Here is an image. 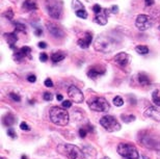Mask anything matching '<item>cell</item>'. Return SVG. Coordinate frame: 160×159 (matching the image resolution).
Masks as SVG:
<instances>
[{
  "mask_svg": "<svg viewBox=\"0 0 160 159\" xmlns=\"http://www.w3.org/2000/svg\"><path fill=\"white\" fill-rule=\"evenodd\" d=\"M96 51L102 53H109L117 48V41L106 34H101L96 39L94 43Z\"/></svg>",
  "mask_w": 160,
  "mask_h": 159,
  "instance_id": "cell-1",
  "label": "cell"
},
{
  "mask_svg": "<svg viewBox=\"0 0 160 159\" xmlns=\"http://www.w3.org/2000/svg\"><path fill=\"white\" fill-rule=\"evenodd\" d=\"M45 8L47 14L51 18L59 20L63 14V3L62 0H46L45 1Z\"/></svg>",
  "mask_w": 160,
  "mask_h": 159,
  "instance_id": "cell-2",
  "label": "cell"
},
{
  "mask_svg": "<svg viewBox=\"0 0 160 159\" xmlns=\"http://www.w3.org/2000/svg\"><path fill=\"white\" fill-rule=\"evenodd\" d=\"M49 117L50 120L52 121V123L58 126H67L70 119L68 111L62 107H56V106H54L50 109Z\"/></svg>",
  "mask_w": 160,
  "mask_h": 159,
  "instance_id": "cell-3",
  "label": "cell"
},
{
  "mask_svg": "<svg viewBox=\"0 0 160 159\" xmlns=\"http://www.w3.org/2000/svg\"><path fill=\"white\" fill-rule=\"evenodd\" d=\"M118 153L126 159H138L139 154L136 147L132 144L121 142L118 146Z\"/></svg>",
  "mask_w": 160,
  "mask_h": 159,
  "instance_id": "cell-4",
  "label": "cell"
},
{
  "mask_svg": "<svg viewBox=\"0 0 160 159\" xmlns=\"http://www.w3.org/2000/svg\"><path fill=\"white\" fill-rule=\"evenodd\" d=\"M138 141L140 142V145H142L143 147H146L147 149H151V150H160V141L156 137V136L147 133H140L138 136Z\"/></svg>",
  "mask_w": 160,
  "mask_h": 159,
  "instance_id": "cell-5",
  "label": "cell"
},
{
  "mask_svg": "<svg viewBox=\"0 0 160 159\" xmlns=\"http://www.w3.org/2000/svg\"><path fill=\"white\" fill-rule=\"evenodd\" d=\"M88 105L92 110L98 111V112H105L109 110V103L102 97H95L88 101Z\"/></svg>",
  "mask_w": 160,
  "mask_h": 159,
  "instance_id": "cell-6",
  "label": "cell"
},
{
  "mask_svg": "<svg viewBox=\"0 0 160 159\" xmlns=\"http://www.w3.org/2000/svg\"><path fill=\"white\" fill-rule=\"evenodd\" d=\"M100 125L108 132H117L121 130V124L112 116H104L101 117Z\"/></svg>",
  "mask_w": 160,
  "mask_h": 159,
  "instance_id": "cell-7",
  "label": "cell"
},
{
  "mask_svg": "<svg viewBox=\"0 0 160 159\" xmlns=\"http://www.w3.org/2000/svg\"><path fill=\"white\" fill-rule=\"evenodd\" d=\"M152 24H153V22L148 15H138L135 20V26L137 27V29L140 31L148 30L149 28L152 26Z\"/></svg>",
  "mask_w": 160,
  "mask_h": 159,
  "instance_id": "cell-8",
  "label": "cell"
},
{
  "mask_svg": "<svg viewBox=\"0 0 160 159\" xmlns=\"http://www.w3.org/2000/svg\"><path fill=\"white\" fill-rule=\"evenodd\" d=\"M46 27L47 30L49 31V33L55 39H62L65 37V31L62 27H59L58 25L55 23H52V22H47L46 23Z\"/></svg>",
  "mask_w": 160,
  "mask_h": 159,
  "instance_id": "cell-9",
  "label": "cell"
},
{
  "mask_svg": "<svg viewBox=\"0 0 160 159\" xmlns=\"http://www.w3.org/2000/svg\"><path fill=\"white\" fill-rule=\"evenodd\" d=\"M68 95L70 99L74 101L75 103H82L83 100H84V96H83L82 92L75 85H70L68 88Z\"/></svg>",
  "mask_w": 160,
  "mask_h": 159,
  "instance_id": "cell-10",
  "label": "cell"
},
{
  "mask_svg": "<svg viewBox=\"0 0 160 159\" xmlns=\"http://www.w3.org/2000/svg\"><path fill=\"white\" fill-rule=\"evenodd\" d=\"M66 154L69 159H83V152L74 145H66Z\"/></svg>",
  "mask_w": 160,
  "mask_h": 159,
  "instance_id": "cell-11",
  "label": "cell"
},
{
  "mask_svg": "<svg viewBox=\"0 0 160 159\" xmlns=\"http://www.w3.org/2000/svg\"><path fill=\"white\" fill-rule=\"evenodd\" d=\"M30 53H31V49L29 48L28 46H23L21 49L19 50H16L15 53H14V59L16 62H21L22 60L24 58H31L30 56Z\"/></svg>",
  "mask_w": 160,
  "mask_h": 159,
  "instance_id": "cell-12",
  "label": "cell"
},
{
  "mask_svg": "<svg viewBox=\"0 0 160 159\" xmlns=\"http://www.w3.org/2000/svg\"><path fill=\"white\" fill-rule=\"evenodd\" d=\"M130 62V55L126 52H120L114 56V62L121 68H126Z\"/></svg>",
  "mask_w": 160,
  "mask_h": 159,
  "instance_id": "cell-13",
  "label": "cell"
},
{
  "mask_svg": "<svg viewBox=\"0 0 160 159\" xmlns=\"http://www.w3.org/2000/svg\"><path fill=\"white\" fill-rule=\"evenodd\" d=\"M105 72H106V70H105L104 67L94 66V67H91V69L88 71V76L92 79H96V78H98L99 76L105 74Z\"/></svg>",
  "mask_w": 160,
  "mask_h": 159,
  "instance_id": "cell-14",
  "label": "cell"
},
{
  "mask_svg": "<svg viewBox=\"0 0 160 159\" xmlns=\"http://www.w3.org/2000/svg\"><path fill=\"white\" fill-rule=\"evenodd\" d=\"M145 116L156 121V122H160V110L155 106H150L147 108L145 111Z\"/></svg>",
  "mask_w": 160,
  "mask_h": 159,
  "instance_id": "cell-15",
  "label": "cell"
},
{
  "mask_svg": "<svg viewBox=\"0 0 160 159\" xmlns=\"http://www.w3.org/2000/svg\"><path fill=\"white\" fill-rule=\"evenodd\" d=\"M92 33L89 32V31H86L84 34V37H83V39H79L77 44L80 48L86 49V48H88L89 45L92 44Z\"/></svg>",
  "mask_w": 160,
  "mask_h": 159,
  "instance_id": "cell-16",
  "label": "cell"
},
{
  "mask_svg": "<svg viewBox=\"0 0 160 159\" xmlns=\"http://www.w3.org/2000/svg\"><path fill=\"white\" fill-rule=\"evenodd\" d=\"M109 12L110 11H108V9L104 8L103 11L100 12V14H98V15L95 16L94 21L97 24H99V25H106L107 20H108V12Z\"/></svg>",
  "mask_w": 160,
  "mask_h": 159,
  "instance_id": "cell-17",
  "label": "cell"
},
{
  "mask_svg": "<svg viewBox=\"0 0 160 159\" xmlns=\"http://www.w3.org/2000/svg\"><path fill=\"white\" fill-rule=\"evenodd\" d=\"M4 39L6 40V42L8 43L9 47L12 49H15L16 43L18 42V36L16 32H9V33H4Z\"/></svg>",
  "mask_w": 160,
  "mask_h": 159,
  "instance_id": "cell-18",
  "label": "cell"
},
{
  "mask_svg": "<svg viewBox=\"0 0 160 159\" xmlns=\"http://www.w3.org/2000/svg\"><path fill=\"white\" fill-rule=\"evenodd\" d=\"M22 9L24 12H32L38 9V5L34 0H24L22 4Z\"/></svg>",
  "mask_w": 160,
  "mask_h": 159,
  "instance_id": "cell-19",
  "label": "cell"
},
{
  "mask_svg": "<svg viewBox=\"0 0 160 159\" xmlns=\"http://www.w3.org/2000/svg\"><path fill=\"white\" fill-rule=\"evenodd\" d=\"M66 56L67 55L65 52L58 51V52L53 53L52 55H51V60H52L53 62H62V59H65Z\"/></svg>",
  "mask_w": 160,
  "mask_h": 159,
  "instance_id": "cell-20",
  "label": "cell"
},
{
  "mask_svg": "<svg viewBox=\"0 0 160 159\" xmlns=\"http://www.w3.org/2000/svg\"><path fill=\"white\" fill-rule=\"evenodd\" d=\"M15 122H16V119L12 113L6 114V116L3 117V119H2V123L4 126H12Z\"/></svg>",
  "mask_w": 160,
  "mask_h": 159,
  "instance_id": "cell-21",
  "label": "cell"
},
{
  "mask_svg": "<svg viewBox=\"0 0 160 159\" xmlns=\"http://www.w3.org/2000/svg\"><path fill=\"white\" fill-rule=\"evenodd\" d=\"M138 82L142 85H150V79H149V77L147 76L146 74H143V73H140V74H138Z\"/></svg>",
  "mask_w": 160,
  "mask_h": 159,
  "instance_id": "cell-22",
  "label": "cell"
},
{
  "mask_svg": "<svg viewBox=\"0 0 160 159\" xmlns=\"http://www.w3.org/2000/svg\"><path fill=\"white\" fill-rule=\"evenodd\" d=\"M72 7L75 11V12L78 11H81V9H85L81 1H79V0H72Z\"/></svg>",
  "mask_w": 160,
  "mask_h": 159,
  "instance_id": "cell-23",
  "label": "cell"
},
{
  "mask_svg": "<svg viewBox=\"0 0 160 159\" xmlns=\"http://www.w3.org/2000/svg\"><path fill=\"white\" fill-rule=\"evenodd\" d=\"M135 51L138 54H142V55H145V54H148L150 52L149 48L145 45H138L135 47Z\"/></svg>",
  "mask_w": 160,
  "mask_h": 159,
  "instance_id": "cell-24",
  "label": "cell"
},
{
  "mask_svg": "<svg viewBox=\"0 0 160 159\" xmlns=\"http://www.w3.org/2000/svg\"><path fill=\"white\" fill-rule=\"evenodd\" d=\"M14 25L17 32H26V26L24 24L20 23V22H14Z\"/></svg>",
  "mask_w": 160,
  "mask_h": 159,
  "instance_id": "cell-25",
  "label": "cell"
},
{
  "mask_svg": "<svg viewBox=\"0 0 160 159\" xmlns=\"http://www.w3.org/2000/svg\"><path fill=\"white\" fill-rule=\"evenodd\" d=\"M152 100L156 106L160 107V94L158 91H155L152 95Z\"/></svg>",
  "mask_w": 160,
  "mask_h": 159,
  "instance_id": "cell-26",
  "label": "cell"
},
{
  "mask_svg": "<svg viewBox=\"0 0 160 159\" xmlns=\"http://www.w3.org/2000/svg\"><path fill=\"white\" fill-rule=\"evenodd\" d=\"M3 17L5 19H8V20L12 21V18H14V12H12V8H8L6 11L3 12Z\"/></svg>",
  "mask_w": 160,
  "mask_h": 159,
  "instance_id": "cell-27",
  "label": "cell"
},
{
  "mask_svg": "<svg viewBox=\"0 0 160 159\" xmlns=\"http://www.w3.org/2000/svg\"><path fill=\"white\" fill-rule=\"evenodd\" d=\"M122 120H123L124 123H132L135 121V116H132V114H130V116H122Z\"/></svg>",
  "mask_w": 160,
  "mask_h": 159,
  "instance_id": "cell-28",
  "label": "cell"
},
{
  "mask_svg": "<svg viewBox=\"0 0 160 159\" xmlns=\"http://www.w3.org/2000/svg\"><path fill=\"white\" fill-rule=\"evenodd\" d=\"M113 104H114V105H116L117 107L123 106V105H124V100H123V98L120 97V96H117V97L113 99Z\"/></svg>",
  "mask_w": 160,
  "mask_h": 159,
  "instance_id": "cell-29",
  "label": "cell"
},
{
  "mask_svg": "<svg viewBox=\"0 0 160 159\" xmlns=\"http://www.w3.org/2000/svg\"><path fill=\"white\" fill-rule=\"evenodd\" d=\"M75 14H76V16H77V17L81 18V19H86V18H88V12H86L85 9H81V11H78V12H76Z\"/></svg>",
  "mask_w": 160,
  "mask_h": 159,
  "instance_id": "cell-30",
  "label": "cell"
},
{
  "mask_svg": "<svg viewBox=\"0 0 160 159\" xmlns=\"http://www.w3.org/2000/svg\"><path fill=\"white\" fill-rule=\"evenodd\" d=\"M9 98H11L12 101H15V102H20V101H21V97L19 96V95L15 94V93L9 94Z\"/></svg>",
  "mask_w": 160,
  "mask_h": 159,
  "instance_id": "cell-31",
  "label": "cell"
},
{
  "mask_svg": "<svg viewBox=\"0 0 160 159\" xmlns=\"http://www.w3.org/2000/svg\"><path fill=\"white\" fill-rule=\"evenodd\" d=\"M92 11H94V12L96 15H98V14H100L102 11H103V8H102L99 4H95L94 6H92Z\"/></svg>",
  "mask_w": 160,
  "mask_h": 159,
  "instance_id": "cell-32",
  "label": "cell"
},
{
  "mask_svg": "<svg viewBox=\"0 0 160 159\" xmlns=\"http://www.w3.org/2000/svg\"><path fill=\"white\" fill-rule=\"evenodd\" d=\"M43 98H44V100H45V101H52V99H53V95L51 94V93H48V92H46V93L44 94Z\"/></svg>",
  "mask_w": 160,
  "mask_h": 159,
  "instance_id": "cell-33",
  "label": "cell"
},
{
  "mask_svg": "<svg viewBox=\"0 0 160 159\" xmlns=\"http://www.w3.org/2000/svg\"><path fill=\"white\" fill-rule=\"evenodd\" d=\"M88 130H86L85 127H83V128H80L79 129V135H80V137H85L86 134H88Z\"/></svg>",
  "mask_w": 160,
  "mask_h": 159,
  "instance_id": "cell-34",
  "label": "cell"
},
{
  "mask_svg": "<svg viewBox=\"0 0 160 159\" xmlns=\"http://www.w3.org/2000/svg\"><path fill=\"white\" fill-rule=\"evenodd\" d=\"M34 33H36V36L40 37L42 33H43V29H42L41 27H39V25H37V26H34Z\"/></svg>",
  "mask_w": 160,
  "mask_h": 159,
  "instance_id": "cell-35",
  "label": "cell"
},
{
  "mask_svg": "<svg viewBox=\"0 0 160 159\" xmlns=\"http://www.w3.org/2000/svg\"><path fill=\"white\" fill-rule=\"evenodd\" d=\"M44 84L46 85L47 87H53V82H52V80H51L50 78H47L46 80H45Z\"/></svg>",
  "mask_w": 160,
  "mask_h": 159,
  "instance_id": "cell-36",
  "label": "cell"
},
{
  "mask_svg": "<svg viewBox=\"0 0 160 159\" xmlns=\"http://www.w3.org/2000/svg\"><path fill=\"white\" fill-rule=\"evenodd\" d=\"M48 59V55L46 53H41L40 54V60L42 62H46Z\"/></svg>",
  "mask_w": 160,
  "mask_h": 159,
  "instance_id": "cell-37",
  "label": "cell"
},
{
  "mask_svg": "<svg viewBox=\"0 0 160 159\" xmlns=\"http://www.w3.org/2000/svg\"><path fill=\"white\" fill-rule=\"evenodd\" d=\"M20 128H21L22 130H26V131H29V130H30V127L28 126L27 124L25 123V122L21 123V125H20Z\"/></svg>",
  "mask_w": 160,
  "mask_h": 159,
  "instance_id": "cell-38",
  "label": "cell"
},
{
  "mask_svg": "<svg viewBox=\"0 0 160 159\" xmlns=\"http://www.w3.org/2000/svg\"><path fill=\"white\" fill-rule=\"evenodd\" d=\"M8 134L9 137H12V138H16V133H15V130L12 129V128H9V129H8Z\"/></svg>",
  "mask_w": 160,
  "mask_h": 159,
  "instance_id": "cell-39",
  "label": "cell"
},
{
  "mask_svg": "<svg viewBox=\"0 0 160 159\" xmlns=\"http://www.w3.org/2000/svg\"><path fill=\"white\" fill-rule=\"evenodd\" d=\"M72 106L71 101H63L62 102V108H70Z\"/></svg>",
  "mask_w": 160,
  "mask_h": 159,
  "instance_id": "cell-40",
  "label": "cell"
},
{
  "mask_svg": "<svg viewBox=\"0 0 160 159\" xmlns=\"http://www.w3.org/2000/svg\"><path fill=\"white\" fill-rule=\"evenodd\" d=\"M110 12H112V14H118L119 12V6L118 5H112L110 8Z\"/></svg>",
  "mask_w": 160,
  "mask_h": 159,
  "instance_id": "cell-41",
  "label": "cell"
},
{
  "mask_svg": "<svg viewBox=\"0 0 160 159\" xmlns=\"http://www.w3.org/2000/svg\"><path fill=\"white\" fill-rule=\"evenodd\" d=\"M27 80L29 81V82H36V80H37V77L34 75H29L27 77Z\"/></svg>",
  "mask_w": 160,
  "mask_h": 159,
  "instance_id": "cell-42",
  "label": "cell"
},
{
  "mask_svg": "<svg viewBox=\"0 0 160 159\" xmlns=\"http://www.w3.org/2000/svg\"><path fill=\"white\" fill-rule=\"evenodd\" d=\"M145 2H146V5L147 6H151V5L154 4L155 0H145Z\"/></svg>",
  "mask_w": 160,
  "mask_h": 159,
  "instance_id": "cell-43",
  "label": "cell"
},
{
  "mask_svg": "<svg viewBox=\"0 0 160 159\" xmlns=\"http://www.w3.org/2000/svg\"><path fill=\"white\" fill-rule=\"evenodd\" d=\"M39 47L42 49H45V48H47V44L45 42H40L39 43Z\"/></svg>",
  "mask_w": 160,
  "mask_h": 159,
  "instance_id": "cell-44",
  "label": "cell"
},
{
  "mask_svg": "<svg viewBox=\"0 0 160 159\" xmlns=\"http://www.w3.org/2000/svg\"><path fill=\"white\" fill-rule=\"evenodd\" d=\"M56 99H57V101H62V100H63V97H62V95H60V94H57V96H56Z\"/></svg>",
  "mask_w": 160,
  "mask_h": 159,
  "instance_id": "cell-45",
  "label": "cell"
},
{
  "mask_svg": "<svg viewBox=\"0 0 160 159\" xmlns=\"http://www.w3.org/2000/svg\"><path fill=\"white\" fill-rule=\"evenodd\" d=\"M22 159H27V156H24L23 155V156H22Z\"/></svg>",
  "mask_w": 160,
  "mask_h": 159,
  "instance_id": "cell-46",
  "label": "cell"
},
{
  "mask_svg": "<svg viewBox=\"0 0 160 159\" xmlns=\"http://www.w3.org/2000/svg\"><path fill=\"white\" fill-rule=\"evenodd\" d=\"M142 159H149V158L147 157V156H142Z\"/></svg>",
  "mask_w": 160,
  "mask_h": 159,
  "instance_id": "cell-47",
  "label": "cell"
},
{
  "mask_svg": "<svg viewBox=\"0 0 160 159\" xmlns=\"http://www.w3.org/2000/svg\"><path fill=\"white\" fill-rule=\"evenodd\" d=\"M101 159H109V158H107V157H104V158H101Z\"/></svg>",
  "mask_w": 160,
  "mask_h": 159,
  "instance_id": "cell-48",
  "label": "cell"
},
{
  "mask_svg": "<svg viewBox=\"0 0 160 159\" xmlns=\"http://www.w3.org/2000/svg\"><path fill=\"white\" fill-rule=\"evenodd\" d=\"M0 159H6L5 157H1V158H0Z\"/></svg>",
  "mask_w": 160,
  "mask_h": 159,
  "instance_id": "cell-49",
  "label": "cell"
},
{
  "mask_svg": "<svg viewBox=\"0 0 160 159\" xmlns=\"http://www.w3.org/2000/svg\"><path fill=\"white\" fill-rule=\"evenodd\" d=\"M86 1H91V0H86Z\"/></svg>",
  "mask_w": 160,
  "mask_h": 159,
  "instance_id": "cell-50",
  "label": "cell"
},
{
  "mask_svg": "<svg viewBox=\"0 0 160 159\" xmlns=\"http://www.w3.org/2000/svg\"><path fill=\"white\" fill-rule=\"evenodd\" d=\"M159 29H160V27H159Z\"/></svg>",
  "mask_w": 160,
  "mask_h": 159,
  "instance_id": "cell-51",
  "label": "cell"
}]
</instances>
